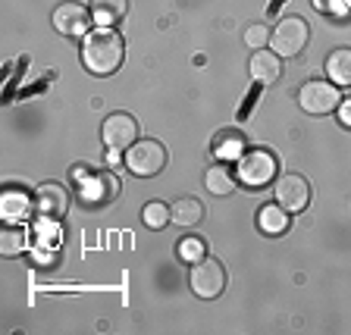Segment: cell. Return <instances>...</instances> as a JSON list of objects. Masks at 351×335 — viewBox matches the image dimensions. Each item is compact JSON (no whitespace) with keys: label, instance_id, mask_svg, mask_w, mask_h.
I'll list each match as a JSON object with an SVG mask.
<instances>
[{"label":"cell","instance_id":"ba28073f","mask_svg":"<svg viewBox=\"0 0 351 335\" xmlns=\"http://www.w3.org/2000/svg\"><path fill=\"white\" fill-rule=\"evenodd\" d=\"M276 204L282 207L285 213H301L307 204H311V185H307L304 175H298V173L279 175V182H276Z\"/></svg>","mask_w":351,"mask_h":335},{"label":"cell","instance_id":"d6986e66","mask_svg":"<svg viewBox=\"0 0 351 335\" xmlns=\"http://www.w3.org/2000/svg\"><path fill=\"white\" fill-rule=\"evenodd\" d=\"M25 245H29V229L25 226H7L3 229V254L7 257L22 254Z\"/></svg>","mask_w":351,"mask_h":335},{"label":"cell","instance_id":"3957f363","mask_svg":"<svg viewBox=\"0 0 351 335\" xmlns=\"http://www.w3.org/2000/svg\"><path fill=\"white\" fill-rule=\"evenodd\" d=\"M279 173V160L273 157L270 151L263 147H254V151H245V157L239 160V182L248 185V188H263L270 185Z\"/></svg>","mask_w":351,"mask_h":335},{"label":"cell","instance_id":"6da1fadb","mask_svg":"<svg viewBox=\"0 0 351 335\" xmlns=\"http://www.w3.org/2000/svg\"><path fill=\"white\" fill-rule=\"evenodd\" d=\"M125 41L119 38L117 29H97L85 38L82 47V63L91 75H113L123 66Z\"/></svg>","mask_w":351,"mask_h":335},{"label":"cell","instance_id":"5b68a950","mask_svg":"<svg viewBox=\"0 0 351 335\" xmlns=\"http://www.w3.org/2000/svg\"><path fill=\"white\" fill-rule=\"evenodd\" d=\"M298 103L304 113H311V116H326V113L339 110L342 95H339V85H332L329 79L326 82L314 79V82H304V85L298 88Z\"/></svg>","mask_w":351,"mask_h":335},{"label":"cell","instance_id":"ac0fdd59","mask_svg":"<svg viewBox=\"0 0 351 335\" xmlns=\"http://www.w3.org/2000/svg\"><path fill=\"white\" fill-rule=\"evenodd\" d=\"M257 223H261V229L267 235H282L285 229H289V216H285V210L279 204L263 207V210L257 213Z\"/></svg>","mask_w":351,"mask_h":335},{"label":"cell","instance_id":"8992f818","mask_svg":"<svg viewBox=\"0 0 351 335\" xmlns=\"http://www.w3.org/2000/svg\"><path fill=\"white\" fill-rule=\"evenodd\" d=\"M307 38H311V29L301 16H285V19L276 22V29L270 35V47L279 53V57H298L304 51Z\"/></svg>","mask_w":351,"mask_h":335},{"label":"cell","instance_id":"484cf974","mask_svg":"<svg viewBox=\"0 0 351 335\" xmlns=\"http://www.w3.org/2000/svg\"><path fill=\"white\" fill-rule=\"evenodd\" d=\"M282 3H285V0H273V3H270V13H276V7H282Z\"/></svg>","mask_w":351,"mask_h":335},{"label":"cell","instance_id":"8fae6325","mask_svg":"<svg viewBox=\"0 0 351 335\" xmlns=\"http://www.w3.org/2000/svg\"><path fill=\"white\" fill-rule=\"evenodd\" d=\"M248 73L257 88L273 85V82H279V75H282V57H279L276 51H254L251 53V63H248Z\"/></svg>","mask_w":351,"mask_h":335},{"label":"cell","instance_id":"7c38bea8","mask_svg":"<svg viewBox=\"0 0 351 335\" xmlns=\"http://www.w3.org/2000/svg\"><path fill=\"white\" fill-rule=\"evenodd\" d=\"M210 151H213V157H217L219 163H232V160H241V157H245L248 141H245V135H241L239 129H223V132L213 135Z\"/></svg>","mask_w":351,"mask_h":335},{"label":"cell","instance_id":"ffe728a7","mask_svg":"<svg viewBox=\"0 0 351 335\" xmlns=\"http://www.w3.org/2000/svg\"><path fill=\"white\" fill-rule=\"evenodd\" d=\"M141 219H145L147 229H167L169 223V207L163 201H151V204L141 210Z\"/></svg>","mask_w":351,"mask_h":335},{"label":"cell","instance_id":"9a60e30c","mask_svg":"<svg viewBox=\"0 0 351 335\" xmlns=\"http://www.w3.org/2000/svg\"><path fill=\"white\" fill-rule=\"evenodd\" d=\"M326 75L332 85H351V47H336V51H329Z\"/></svg>","mask_w":351,"mask_h":335},{"label":"cell","instance_id":"4fadbf2b","mask_svg":"<svg viewBox=\"0 0 351 335\" xmlns=\"http://www.w3.org/2000/svg\"><path fill=\"white\" fill-rule=\"evenodd\" d=\"M204 219V204L197 197H179L169 207V223H176L179 229H195Z\"/></svg>","mask_w":351,"mask_h":335},{"label":"cell","instance_id":"30bf717a","mask_svg":"<svg viewBox=\"0 0 351 335\" xmlns=\"http://www.w3.org/2000/svg\"><path fill=\"white\" fill-rule=\"evenodd\" d=\"M35 210L41 213L44 219H60L66 210H69V195H66L63 185L57 182H44L38 185L35 191Z\"/></svg>","mask_w":351,"mask_h":335},{"label":"cell","instance_id":"7a4b0ae2","mask_svg":"<svg viewBox=\"0 0 351 335\" xmlns=\"http://www.w3.org/2000/svg\"><path fill=\"white\" fill-rule=\"evenodd\" d=\"M125 169L138 179H151L167 169V147L154 138H141L125 151Z\"/></svg>","mask_w":351,"mask_h":335},{"label":"cell","instance_id":"7402d4cb","mask_svg":"<svg viewBox=\"0 0 351 335\" xmlns=\"http://www.w3.org/2000/svg\"><path fill=\"white\" fill-rule=\"evenodd\" d=\"M176 251H179V257H182V260H189V263H195V260H201V257H207V254H204L207 245H204L201 238H195V235H191V238H185Z\"/></svg>","mask_w":351,"mask_h":335},{"label":"cell","instance_id":"d4e9b609","mask_svg":"<svg viewBox=\"0 0 351 335\" xmlns=\"http://www.w3.org/2000/svg\"><path fill=\"white\" fill-rule=\"evenodd\" d=\"M339 116H342L345 125H351V97H348V101L342 97V103H339Z\"/></svg>","mask_w":351,"mask_h":335},{"label":"cell","instance_id":"603a6c76","mask_svg":"<svg viewBox=\"0 0 351 335\" xmlns=\"http://www.w3.org/2000/svg\"><path fill=\"white\" fill-rule=\"evenodd\" d=\"M22 210H29V197L16 195V191H7V195H3V213H7L10 219H16Z\"/></svg>","mask_w":351,"mask_h":335},{"label":"cell","instance_id":"5bb4252c","mask_svg":"<svg viewBox=\"0 0 351 335\" xmlns=\"http://www.w3.org/2000/svg\"><path fill=\"white\" fill-rule=\"evenodd\" d=\"M91 16L101 29H113L129 16V0H91Z\"/></svg>","mask_w":351,"mask_h":335},{"label":"cell","instance_id":"cb8c5ba5","mask_svg":"<svg viewBox=\"0 0 351 335\" xmlns=\"http://www.w3.org/2000/svg\"><path fill=\"white\" fill-rule=\"evenodd\" d=\"M69 175H73V182L75 185H85L88 182V179H91V169H88V166H73V169H69Z\"/></svg>","mask_w":351,"mask_h":335},{"label":"cell","instance_id":"44dd1931","mask_svg":"<svg viewBox=\"0 0 351 335\" xmlns=\"http://www.w3.org/2000/svg\"><path fill=\"white\" fill-rule=\"evenodd\" d=\"M270 35L273 32L263 25V22H254V25H248L245 29V44H248L251 51H263L267 44H270Z\"/></svg>","mask_w":351,"mask_h":335},{"label":"cell","instance_id":"9c48e42d","mask_svg":"<svg viewBox=\"0 0 351 335\" xmlns=\"http://www.w3.org/2000/svg\"><path fill=\"white\" fill-rule=\"evenodd\" d=\"M91 22H95V16H91L88 7H82V3H60V7L53 10V29L66 38L88 35Z\"/></svg>","mask_w":351,"mask_h":335},{"label":"cell","instance_id":"2e32d148","mask_svg":"<svg viewBox=\"0 0 351 335\" xmlns=\"http://www.w3.org/2000/svg\"><path fill=\"white\" fill-rule=\"evenodd\" d=\"M204 185H207V191H210V195L223 197V195H232V191H235V185H239V175L229 173L226 163H217V166H210L204 173Z\"/></svg>","mask_w":351,"mask_h":335},{"label":"cell","instance_id":"e0dca14e","mask_svg":"<svg viewBox=\"0 0 351 335\" xmlns=\"http://www.w3.org/2000/svg\"><path fill=\"white\" fill-rule=\"evenodd\" d=\"M119 195V182H117V175H91L85 182V197L88 201H104V204H110L113 197Z\"/></svg>","mask_w":351,"mask_h":335},{"label":"cell","instance_id":"277c9868","mask_svg":"<svg viewBox=\"0 0 351 335\" xmlns=\"http://www.w3.org/2000/svg\"><path fill=\"white\" fill-rule=\"evenodd\" d=\"M189 282H191V292H195L197 298L213 301L223 295V288H226V270H223V263L213 260V257H201V260L191 263Z\"/></svg>","mask_w":351,"mask_h":335},{"label":"cell","instance_id":"52a82bcc","mask_svg":"<svg viewBox=\"0 0 351 335\" xmlns=\"http://www.w3.org/2000/svg\"><path fill=\"white\" fill-rule=\"evenodd\" d=\"M101 138L110 151H129L138 141V123L129 113H110L101 125Z\"/></svg>","mask_w":351,"mask_h":335}]
</instances>
